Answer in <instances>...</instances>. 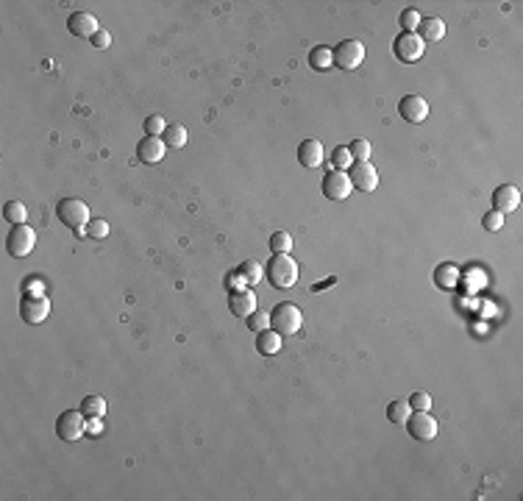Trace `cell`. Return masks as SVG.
Wrapping results in <instances>:
<instances>
[{
	"instance_id": "obj_36",
	"label": "cell",
	"mask_w": 523,
	"mask_h": 501,
	"mask_svg": "<svg viewBox=\"0 0 523 501\" xmlns=\"http://www.w3.org/2000/svg\"><path fill=\"white\" fill-rule=\"evenodd\" d=\"M90 42H92V48H95V51H106V48L112 45V34H109L106 28H101Z\"/></svg>"
},
{
	"instance_id": "obj_9",
	"label": "cell",
	"mask_w": 523,
	"mask_h": 501,
	"mask_svg": "<svg viewBox=\"0 0 523 501\" xmlns=\"http://www.w3.org/2000/svg\"><path fill=\"white\" fill-rule=\"evenodd\" d=\"M407 432H409V437H415V440H434L437 437V421H434V415H429V409L426 412H420V409H412V415L407 418Z\"/></svg>"
},
{
	"instance_id": "obj_5",
	"label": "cell",
	"mask_w": 523,
	"mask_h": 501,
	"mask_svg": "<svg viewBox=\"0 0 523 501\" xmlns=\"http://www.w3.org/2000/svg\"><path fill=\"white\" fill-rule=\"evenodd\" d=\"M51 315V298L42 296V292H25V296L20 298V318L31 326L48 320Z\"/></svg>"
},
{
	"instance_id": "obj_28",
	"label": "cell",
	"mask_w": 523,
	"mask_h": 501,
	"mask_svg": "<svg viewBox=\"0 0 523 501\" xmlns=\"http://www.w3.org/2000/svg\"><path fill=\"white\" fill-rule=\"evenodd\" d=\"M348 151H351V159H354V162H368L370 153H373V148H370L368 140H354L351 145H348Z\"/></svg>"
},
{
	"instance_id": "obj_23",
	"label": "cell",
	"mask_w": 523,
	"mask_h": 501,
	"mask_svg": "<svg viewBox=\"0 0 523 501\" xmlns=\"http://www.w3.org/2000/svg\"><path fill=\"white\" fill-rule=\"evenodd\" d=\"M3 218H6L12 226H23V223L28 220V209H25V203H20V201H9V203L3 206Z\"/></svg>"
},
{
	"instance_id": "obj_19",
	"label": "cell",
	"mask_w": 523,
	"mask_h": 501,
	"mask_svg": "<svg viewBox=\"0 0 523 501\" xmlns=\"http://www.w3.org/2000/svg\"><path fill=\"white\" fill-rule=\"evenodd\" d=\"M415 34H418L423 42H440V39L446 36V23H443L440 17H423Z\"/></svg>"
},
{
	"instance_id": "obj_8",
	"label": "cell",
	"mask_w": 523,
	"mask_h": 501,
	"mask_svg": "<svg viewBox=\"0 0 523 501\" xmlns=\"http://www.w3.org/2000/svg\"><path fill=\"white\" fill-rule=\"evenodd\" d=\"M86 432V415L81 409H67L59 415V421H56V435L67 443H75L81 440Z\"/></svg>"
},
{
	"instance_id": "obj_20",
	"label": "cell",
	"mask_w": 523,
	"mask_h": 501,
	"mask_svg": "<svg viewBox=\"0 0 523 501\" xmlns=\"http://www.w3.org/2000/svg\"><path fill=\"white\" fill-rule=\"evenodd\" d=\"M307 62H309V67H312L315 73H326L329 67H334L331 48H329V45H318V48H312L309 56H307Z\"/></svg>"
},
{
	"instance_id": "obj_12",
	"label": "cell",
	"mask_w": 523,
	"mask_h": 501,
	"mask_svg": "<svg viewBox=\"0 0 523 501\" xmlns=\"http://www.w3.org/2000/svg\"><path fill=\"white\" fill-rule=\"evenodd\" d=\"M67 28H70V34L78 36V39H92V36L101 31L98 17L90 14V12H73V14L67 17Z\"/></svg>"
},
{
	"instance_id": "obj_2",
	"label": "cell",
	"mask_w": 523,
	"mask_h": 501,
	"mask_svg": "<svg viewBox=\"0 0 523 501\" xmlns=\"http://www.w3.org/2000/svg\"><path fill=\"white\" fill-rule=\"evenodd\" d=\"M270 329L279 331L281 337H292V334H298L303 329V312L290 304V301H281L276 304V309L270 312Z\"/></svg>"
},
{
	"instance_id": "obj_11",
	"label": "cell",
	"mask_w": 523,
	"mask_h": 501,
	"mask_svg": "<svg viewBox=\"0 0 523 501\" xmlns=\"http://www.w3.org/2000/svg\"><path fill=\"white\" fill-rule=\"evenodd\" d=\"M348 176H351V187L359 192H373L379 187V173L370 162H354Z\"/></svg>"
},
{
	"instance_id": "obj_37",
	"label": "cell",
	"mask_w": 523,
	"mask_h": 501,
	"mask_svg": "<svg viewBox=\"0 0 523 501\" xmlns=\"http://www.w3.org/2000/svg\"><path fill=\"white\" fill-rule=\"evenodd\" d=\"M101 432H103V424H101V418H86V435L98 437Z\"/></svg>"
},
{
	"instance_id": "obj_4",
	"label": "cell",
	"mask_w": 523,
	"mask_h": 501,
	"mask_svg": "<svg viewBox=\"0 0 523 501\" xmlns=\"http://www.w3.org/2000/svg\"><path fill=\"white\" fill-rule=\"evenodd\" d=\"M56 215H59V220H62L67 229H73V231L90 226V206H86L81 198H64V201L56 206Z\"/></svg>"
},
{
	"instance_id": "obj_16",
	"label": "cell",
	"mask_w": 523,
	"mask_h": 501,
	"mask_svg": "<svg viewBox=\"0 0 523 501\" xmlns=\"http://www.w3.org/2000/svg\"><path fill=\"white\" fill-rule=\"evenodd\" d=\"M229 309H231V315H237V318H251V315L256 312V296H253L251 290H231Z\"/></svg>"
},
{
	"instance_id": "obj_3",
	"label": "cell",
	"mask_w": 523,
	"mask_h": 501,
	"mask_svg": "<svg viewBox=\"0 0 523 501\" xmlns=\"http://www.w3.org/2000/svg\"><path fill=\"white\" fill-rule=\"evenodd\" d=\"M331 59H334L337 70L354 73L365 62V45H362L359 39H342L337 48H331Z\"/></svg>"
},
{
	"instance_id": "obj_14",
	"label": "cell",
	"mask_w": 523,
	"mask_h": 501,
	"mask_svg": "<svg viewBox=\"0 0 523 501\" xmlns=\"http://www.w3.org/2000/svg\"><path fill=\"white\" fill-rule=\"evenodd\" d=\"M520 206V190L515 184H501L493 190V209L501 215H509Z\"/></svg>"
},
{
	"instance_id": "obj_35",
	"label": "cell",
	"mask_w": 523,
	"mask_h": 501,
	"mask_svg": "<svg viewBox=\"0 0 523 501\" xmlns=\"http://www.w3.org/2000/svg\"><path fill=\"white\" fill-rule=\"evenodd\" d=\"M409 407H412V409L426 412V409L431 407V396H429V393H423V390H418V393H412V396H409Z\"/></svg>"
},
{
	"instance_id": "obj_26",
	"label": "cell",
	"mask_w": 523,
	"mask_h": 501,
	"mask_svg": "<svg viewBox=\"0 0 523 501\" xmlns=\"http://www.w3.org/2000/svg\"><path fill=\"white\" fill-rule=\"evenodd\" d=\"M270 250H273V254H290V250H292V237L287 231H273L270 234Z\"/></svg>"
},
{
	"instance_id": "obj_34",
	"label": "cell",
	"mask_w": 523,
	"mask_h": 501,
	"mask_svg": "<svg viewBox=\"0 0 523 501\" xmlns=\"http://www.w3.org/2000/svg\"><path fill=\"white\" fill-rule=\"evenodd\" d=\"M482 226H485L487 231H498V229H504V215L493 209V212H487V215L482 218Z\"/></svg>"
},
{
	"instance_id": "obj_17",
	"label": "cell",
	"mask_w": 523,
	"mask_h": 501,
	"mask_svg": "<svg viewBox=\"0 0 523 501\" xmlns=\"http://www.w3.org/2000/svg\"><path fill=\"white\" fill-rule=\"evenodd\" d=\"M323 156H326V151H323V142H320V140H303V142L298 145V162H301L303 167H320V164H323Z\"/></svg>"
},
{
	"instance_id": "obj_22",
	"label": "cell",
	"mask_w": 523,
	"mask_h": 501,
	"mask_svg": "<svg viewBox=\"0 0 523 501\" xmlns=\"http://www.w3.org/2000/svg\"><path fill=\"white\" fill-rule=\"evenodd\" d=\"M409 415H412L409 401H392V404L387 407V418H390V424H396V426H404Z\"/></svg>"
},
{
	"instance_id": "obj_13",
	"label": "cell",
	"mask_w": 523,
	"mask_h": 501,
	"mask_svg": "<svg viewBox=\"0 0 523 501\" xmlns=\"http://www.w3.org/2000/svg\"><path fill=\"white\" fill-rule=\"evenodd\" d=\"M398 114H401L407 123L418 125V123H423V120L429 117V103H426V98H420V95H404L401 103H398Z\"/></svg>"
},
{
	"instance_id": "obj_21",
	"label": "cell",
	"mask_w": 523,
	"mask_h": 501,
	"mask_svg": "<svg viewBox=\"0 0 523 501\" xmlns=\"http://www.w3.org/2000/svg\"><path fill=\"white\" fill-rule=\"evenodd\" d=\"M162 140H164L167 148H184L187 140H190V134H187V129H184L181 123H173V125H167V129H164Z\"/></svg>"
},
{
	"instance_id": "obj_24",
	"label": "cell",
	"mask_w": 523,
	"mask_h": 501,
	"mask_svg": "<svg viewBox=\"0 0 523 501\" xmlns=\"http://www.w3.org/2000/svg\"><path fill=\"white\" fill-rule=\"evenodd\" d=\"M81 412H84L86 418H103V415H106V398H101V396H86V398L81 401Z\"/></svg>"
},
{
	"instance_id": "obj_32",
	"label": "cell",
	"mask_w": 523,
	"mask_h": 501,
	"mask_svg": "<svg viewBox=\"0 0 523 501\" xmlns=\"http://www.w3.org/2000/svg\"><path fill=\"white\" fill-rule=\"evenodd\" d=\"M457 279H459V273H457L454 265H443V268H437V284H443V287H454Z\"/></svg>"
},
{
	"instance_id": "obj_27",
	"label": "cell",
	"mask_w": 523,
	"mask_h": 501,
	"mask_svg": "<svg viewBox=\"0 0 523 501\" xmlns=\"http://www.w3.org/2000/svg\"><path fill=\"white\" fill-rule=\"evenodd\" d=\"M248 320V329L253 331V334H259V331H268L270 329V312H253L251 318H245Z\"/></svg>"
},
{
	"instance_id": "obj_25",
	"label": "cell",
	"mask_w": 523,
	"mask_h": 501,
	"mask_svg": "<svg viewBox=\"0 0 523 501\" xmlns=\"http://www.w3.org/2000/svg\"><path fill=\"white\" fill-rule=\"evenodd\" d=\"M240 276L245 279V284H259L262 276H265V268H262L256 259H245V262L240 265Z\"/></svg>"
},
{
	"instance_id": "obj_30",
	"label": "cell",
	"mask_w": 523,
	"mask_h": 501,
	"mask_svg": "<svg viewBox=\"0 0 523 501\" xmlns=\"http://www.w3.org/2000/svg\"><path fill=\"white\" fill-rule=\"evenodd\" d=\"M164 129H167V123H164V117H159V114H151V117L145 120V137H162Z\"/></svg>"
},
{
	"instance_id": "obj_15",
	"label": "cell",
	"mask_w": 523,
	"mask_h": 501,
	"mask_svg": "<svg viewBox=\"0 0 523 501\" xmlns=\"http://www.w3.org/2000/svg\"><path fill=\"white\" fill-rule=\"evenodd\" d=\"M164 153H167V145L162 137H145L137 142V159L142 164H159L164 159Z\"/></svg>"
},
{
	"instance_id": "obj_29",
	"label": "cell",
	"mask_w": 523,
	"mask_h": 501,
	"mask_svg": "<svg viewBox=\"0 0 523 501\" xmlns=\"http://www.w3.org/2000/svg\"><path fill=\"white\" fill-rule=\"evenodd\" d=\"M351 151H348L345 145H340V148H334L331 151V164H334V170H345V167H351Z\"/></svg>"
},
{
	"instance_id": "obj_10",
	"label": "cell",
	"mask_w": 523,
	"mask_h": 501,
	"mask_svg": "<svg viewBox=\"0 0 523 501\" xmlns=\"http://www.w3.org/2000/svg\"><path fill=\"white\" fill-rule=\"evenodd\" d=\"M351 176H348L345 170H329L326 179H323V195L329 201H345L348 195H351Z\"/></svg>"
},
{
	"instance_id": "obj_18",
	"label": "cell",
	"mask_w": 523,
	"mask_h": 501,
	"mask_svg": "<svg viewBox=\"0 0 523 501\" xmlns=\"http://www.w3.org/2000/svg\"><path fill=\"white\" fill-rule=\"evenodd\" d=\"M281 346H284V337H281L279 331H273V329H268V331H259V334H256V351H259V354L273 357V354H279V351H281Z\"/></svg>"
},
{
	"instance_id": "obj_33",
	"label": "cell",
	"mask_w": 523,
	"mask_h": 501,
	"mask_svg": "<svg viewBox=\"0 0 523 501\" xmlns=\"http://www.w3.org/2000/svg\"><path fill=\"white\" fill-rule=\"evenodd\" d=\"M86 237L106 240V237H109V223H106V220H90V226H86Z\"/></svg>"
},
{
	"instance_id": "obj_31",
	"label": "cell",
	"mask_w": 523,
	"mask_h": 501,
	"mask_svg": "<svg viewBox=\"0 0 523 501\" xmlns=\"http://www.w3.org/2000/svg\"><path fill=\"white\" fill-rule=\"evenodd\" d=\"M420 20H423V17H420L415 9H404V12H401V28H404L407 34H415L418 25H420Z\"/></svg>"
},
{
	"instance_id": "obj_6",
	"label": "cell",
	"mask_w": 523,
	"mask_h": 501,
	"mask_svg": "<svg viewBox=\"0 0 523 501\" xmlns=\"http://www.w3.org/2000/svg\"><path fill=\"white\" fill-rule=\"evenodd\" d=\"M392 53H396L404 64H415V62H420L423 59V53H426V42L418 36V34H398L396 36V42H392Z\"/></svg>"
},
{
	"instance_id": "obj_1",
	"label": "cell",
	"mask_w": 523,
	"mask_h": 501,
	"mask_svg": "<svg viewBox=\"0 0 523 501\" xmlns=\"http://www.w3.org/2000/svg\"><path fill=\"white\" fill-rule=\"evenodd\" d=\"M265 279L276 290H290L298 281V262L290 254H273L265 265Z\"/></svg>"
},
{
	"instance_id": "obj_7",
	"label": "cell",
	"mask_w": 523,
	"mask_h": 501,
	"mask_svg": "<svg viewBox=\"0 0 523 501\" xmlns=\"http://www.w3.org/2000/svg\"><path fill=\"white\" fill-rule=\"evenodd\" d=\"M34 248H36V231H34L28 223L14 226V229L9 231V237H6V250H9V254H12L14 259L28 257Z\"/></svg>"
}]
</instances>
